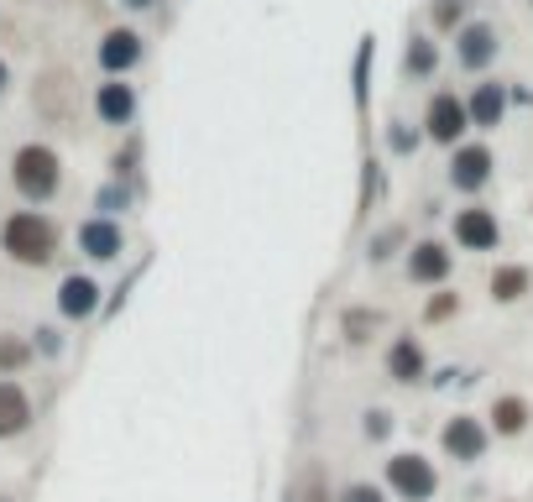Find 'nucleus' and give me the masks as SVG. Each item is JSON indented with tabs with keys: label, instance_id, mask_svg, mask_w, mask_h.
Masks as SVG:
<instances>
[{
	"label": "nucleus",
	"instance_id": "6ab92c4d",
	"mask_svg": "<svg viewBox=\"0 0 533 502\" xmlns=\"http://www.w3.org/2000/svg\"><path fill=\"white\" fill-rule=\"evenodd\" d=\"M403 63H408V74H419V79H424V74H434V42L413 37V42H408V58H403Z\"/></svg>",
	"mask_w": 533,
	"mask_h": 502
},
{
	"label": "nucleus",
	"instance_id": "f3484780",
	"mask_svg": "<svg viewBox=\"0 0 533 502\" xmlns=\"http://www.w3.org/2000/svg\"><path fill=\"white\" fill-rule=\"evenodd\" d=\"M502 110H507L502 84H481L476 95H471V126H497V121H502Z\"/></svg>",
	"mask_w": 533,
	"mask_h": 502
},
{
	"label": "nucleus",
	"instance_id": "0eeeda50",
	"mask_svg": "<svg viewBox=\"0 0 533 502\" xmlns=\"http://www.w3.org/2000/svg\"><path fill=\"white\" fill-rule=\"evenodd\" d=\"M486 178H492V152H486V147H455V157H450V184H455L460 194H476Z\"/></svg>",
	"mask_w": 533,
	"mask_h": 502
},
{
	"label": "nucleus",
	"instance_id": "2eb2a0df",
	"mask_svg": "<svg viewBox=\"0 0 533 502\" xmlns=\"http://www.w3.org/2000/svg\"><path fill=\"white\" fill-rule=\"evenodd\" d=\"M528 283H533L528 267H497V272H492V299H497V304H518L523 293H528Z\"/></svg>",
	"mask_w": 533,
	"mask_h": 502
},
{
	"label": "nucleus",
	"instance_id": "20e7f679",
	"mask_svg": "<svg viewBox=\"0 0 533 502\" xmlns=\"http://www.w3.org/2000/svg\"><path fill=\"white\" fill-rule=\"evenodd\" d=\"M439 445H445L450 461L471 466V461H481V455H486V424L471 419V414H455V419L445 424V435H439Z\"/></svg>",
	"mask_w": 533,
	"mask_h": 502
},
{
	"label": "nucleus",
	"instance_id": "ddd939ff",
	"mask_svg": "<svg viewBox=\"0 0 533 502\" xmlns=\"http://www.w3.org/2000/svg\"><path fill=\"white\" fill-rule=\"evenodd\" d=\"M136 58H142V42H136V32H110V37H105L100 63L110 68V74H115V68H131Z\"/></svg>",
	"mask_w": 533,
	"mask_h": 502
},
{
	"label": "nucleus",
	"instance_id": "5701e85b",
	"mask_svg": "<svg viewBox=\"0 0 533 502\" xmlns=\"http://www.w3.org/2000/svg\"><path fill=\"white\" fill-rule=\"evenodd\" d=\"M340 502H382V492H377L372 482H356V487L340 492Z\"/></svg>",
	"mask_w": 533,
	"mask_h": 502
},
{
	"label": "nucleus",
	"instance_id": "39448f33",
	"mask_svg": "<svg viewBox=\"0 0 533 502\" xmlns=\"http://www.w3.org/2000/svg\"><path fill=\"white\" fill-rule=\"evenodd\" d=\"M424 126H429L434 142L455 147V136L471 126V105H466V100H455V95H434L429 110H424Z\"/></svg>",
	"mask_w": 533,
	"mask_h": 502
},
{
	"label": "nucleus",
	"instance_id": "f8f14e48",
	"mask_svg": "<svg viewBox=\"0 0 533 502\" xmlns=\"http://www.w3.org/2000/svg\"><path fill=\"white\" fill-rule=\"evenodd\" d=\"M58 304H63V314H68V319H84V314H95V304H100V288L89 283V278H68Z\"/></svg>",
	"mask_w": 533,
	"mask_h": 502
},
{
	"label": "nucleus",
	"instance_id": "4468645a",
	"mask_svg": "<svg viewBox=\"0 0 533 502\" xmlns=\"http://www.w3.org/2000/svg\"><path fill=\"white\" fill-rule=\"evenodd\" d=\"M79 241H84V251H89V257H100V262L121 251V231H115L110 220H89L84 231H79Z\"/></svg>",
	"mask_w": 533,
	"mask_h": 502
},
{
	"label": "nucleus",
	"instance_id": "b1692460",
	"mask_svg": "<svg viewBox=\"0 0 533 502\" xmlns=\"http://www.w3.org/2000/svg\"><path fill=\"white\" fill-rule=\"evenodd\" d=\"M387 429H392V419L382 408H372V414H366V440H387Z\"/></svg>",
	"mask_w": 533,
	"mask_h": 502
},
{
	"label": "nucleus",
	"instance_id": "f257e3e1",
	"mask_svg": "<svg viewBox=\"0 0 533 502\" xmlns=\"http://www.w3.org/2000/svg\"><path fill=\"white\" fill-rule=\"evenodd\" d=\"M0 241H6V251L16 262H48L53 257V246H58V231H53V220H42V215H11L6 220V231H0Z\"/></svg>",
	"mask_w": 533,
	"mask_h": 502
},
{
	"label": "nucleus",
	"instance_id": "6e6552de",
	"mask_svg": "<svg viewBox=\"0 0 533 502\" xmlns=\"http://www.w3.org/2000/svg\"><path fill=\"white\" fill-rule=\"evenodd\" d=\"M450 267L455 262H450V251L439 246V241H419V246L408 251V278L413 283H445Z\"/></svg>",
	"mask_w": 533,
	"mask_h": 502
},
{
	"label": "nucleus",
	"instance_id": "9d476101",
	"mask_svg": "<svg viewBox=\"0 0 533 502\" xmlns=\"http://www.w3.org/2000/svg\"><path fill=\"white\" fill-rule=\"evenodd\" d=\"M27 424H32V403H27V393H21L16 382H0V440L21 435Z\"/></svg>",
	"mask_w": 533,
	"mask_h": 502
},
{
	"label": "nucleus",
	"instance_id": "aec40b11",
	"mask_svg": "<svg viewBox=\"0 0 533 502\" xmlns=\"http://www.w3.org/2000/svg\"><path fill=\"white\" fill-rule=\"evenodd\" d=\"M377 325H382L377 309H351V314H345V335H351V340H366Z\"/></svg>",
	"mask_w": 533,
	"mask_h": 502
},
{
	"label": "nucleus",
	"instance_id": "9b49d317",
	"mask_svg": "<svg viewBox=\"0 0 533 502\" xmlns=\"http://www.w3.org/2000/svg\"><path fill=\"white\" fill-rule=\"evenodd\" d=\"M455 58L466 68H486L497 58V32L492 27H466V32H460V53Z\"/></svg>",
	"mask_w": 533,
	"mask_h": 502
},
{
	"label": "nucleus",
	"instance_id": "a878e982",
	"mask_svg": "<svg viewBox=\"0 0 533 502\" xmlns=\"http://www.w3.org/2000/svg\"><path fill=\"white\" fill-rule=\"evenodd\" d=\"M434 21H439V27H455V21H460V0H455V6H450V0H439V6H434Z\"/></svg>",
	"mask_w": 533,
	"mask_h": 502
},
{
	"label": "nucleus",
	"instance_id": "f03ea898",
	"mask_svg": "<svg viewBox=\"0 0 533 502\" xmlns=\"http://www.w3.org/2000/svg\"><path fill=\"white\" fill-rule=\"evenodd\" d=\"M387 482H392V492H398L403 502H429L439 492V476H434V466L424 461V455H392Z\"/></svg>",
	"mask_w": 533,
	"mask_h": 502
},
{
	"label": "nucleus",
	"instance_id": "423d86ee",
	"mask_svg": "<svg viewBox=\"0 0 533 502\" xmlns=\"http://www.w3.org/2000/svg\"><path fill=\"white\" fill-rule=\"evenodd\" d=\"M455 241L466 246V251H497V241H502L497 215H492V210H481V204L460 210V215H455Z\"/></svg>",
	"mask_w": 533,
	"mask_h": 502
},
{
	"label": "nucleus",
	"instance_id": "dca6fc26",
	"mask_svg": "<svg viewBox=\"0 0 533 502\" xmlns=\"http://www.w3.org/2000/svg\"><path fill=\"white\" fill-rule=\"evenodd\" d=\"M492 429H497V435H523V429H528V403L513 398V393L497 398L492 403Z\"/></svg>",
	"mask_w": 533,
	"mask_h": 502
},
{
	"label": "nucleus",
	"instance_id": "1a4fd4ad",
	"mask_svg": "<svg viewBox=\"0 0 533 502\" xmlns=\"http://www.w3.org/2000/svg\"><path fill=\"white\" fill-rule=\"evenodd\" d=\"M429 372V356H424V346L413 335H398L392 340V351H387V377L392 382H419Z\"/></svg>",
	"mask_w": 533,
	"mask_h": 502
},
{
	"label": "nucleus",
	"instance_id": "393cba45",
	"mask_svg": "<svg viewBox=\"0 0 533 502\" xmlns=\"http://www.w3.org/2000/svg\"><path fill=\"white\" fill-rule=\"evenodd\" d=\"M21 361H27V346H16V340H6V346H0V367H21Z\"/></svg>",
	"mask_w": 533,
	"mask_h": 502
},
{
	"label": "nucleus",
	"instance_id": "412c9836",
	"mask_svg": "<svg viewBox=\"0 0 533 502\" xmlns=\"http://www.w3.org/2000/svg\"><path fill=\"white\" fill-rule=\"evenodd\" d=\"M403 246V225H387V231L372 241V262H387L392 257V251H398Z\"/></svg>",
	"mask_w": 533,
	"mask_h": 502
},
{
	"label": "nucleus",
	"instance_id": "4be33fe9",
	"mask_svg": "<svg viewBox=\"0 0 533 502\" xmlns=\"http://www.w3.org/2000/svg\"><path fill=\"white\" fill-rule=\"evenodd\" d=\"M455 309H460V293H434L429 309H424V319H429V325H439V319H450Z\"/></svg>",
	"mask_w": 533,
	"mask_h": 502
},
{
	"label": "nucleus",
	"instance_id": "a211bd4d",
	"mask_svg": "<svg viewBox=\"0 0 533 502\" xmlns=\"http://www.w3.org/2000/svg\"><path fill=\"white\" fill-rule=\"evenodd\" d=\"M131 110H136V100H131L126 84H105V89H100V116H105V121L121 126V121H131Z\"/></svg>",
	"mask_w": 533,
	"mask_h": 502
},
{
	"label": "nucleus",
	"instance_id": "7ed1b4c3",
	"mask_svg": "<svg viewBox=\"0 0 533 502\" xmlns=\"http://www.w3.org/2000/svg\"><path fill=\"white\" fill-rule=\"evenodd\" d=\"M16 189L27 199H48L58 189V157L48 147H21L16 152Z\"/></svg>",
	"mask_w": 533,
	"mask_h": 502
}]
</instances>
